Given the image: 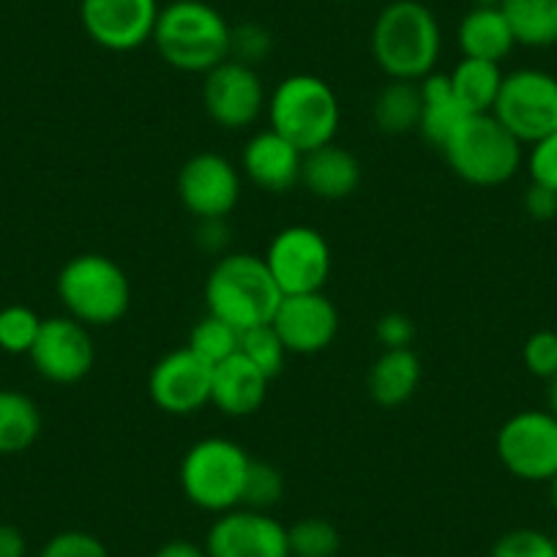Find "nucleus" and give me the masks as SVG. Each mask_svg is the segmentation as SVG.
I'll return each instance as SVG.
<instances>
[{"label": "nucleus", "instance_id": "1", "mask_svg": "<svg viewBox=\"0 0 557 557\" xmlns=\"http://www.w3.org/2000/svg\"><path fill=\"white\" fill-rule=\"evenodd\" d=\"M443 30L421 0H391L372 25V55L388 79L421 83L435 72Z\"/></svg>", "mask_w": 557, "mask_h": 557}, {"label": "nucleus", "instance_id": "2", "mask_svg": "<svg viewBox=\"0 0 557 557\" xmlns=\"http://www.w3.org/2000/svg\"><path fill=\"white\" fill-rule=\"evenodd\" d=\"M151 41L168 66L208 74L230 58L233 25L206 0H173L159 9Z\"/></svg>", "mask_w": 557, "mask_h": 557}, {"label": "nucleus", "instance_id": "3", "mask_svg": "<svg viewBox=\"0 0 557 557\" xmlns=\"http://www.w3.org/2000/svg\"><path fill=\"white\" fill-rule=\"evenodd\" d=\"M282 298L265 260L249 251H227L206 278L208 314L238 331L271 323Z\"/></svg>", "mask_w": 557, "mask_h": 557}, {"label": "nucleus", "instance_id": "4", "mask_svg": "<svg viewBox=\"0 0 557 557\" xmlns=\"http://www.w3.org/2000/svg\"><path fill=\"white\" fill-rule=\"evenodd\" d=\"M268 123L301 153L334 143L342 107L336 90L318 74H290L268 96Z\"/></svg>", "mask_w": 557, "mask_h": 557}, {"label": "nucleus", "instance_id": "5", "mask_svg": "<svg viewBox=\"0 0 557 557\" xmlns=\"http://www.w3.org/2000/svg\"><path fill=\"white\" fill-rule=\"evenodd\" d=\"M448 168L470 186H500L522 168V143L492 112L465 115L441 146Z\"/></svg>", "mask_w": 557, "mask_h": 557}, {"label": "nucleus", "instance_id": "6", "mask_svg": "<svg viewBox=\"0 0 557 557\" xmlns=\"http://www.w3.org/2000/svg\"><path fill=\"white\" fill-rule=\"evenodd\" d=\"M55 290L69 318L88 329L115 325L132 307V282L126 271L99 251L72 257L58 273Z\"/></svg>", "mask_w": 557, "mask_h": 557}, {"label": "nucleus", "instance_id": "7", "mask_svg": "<svg viewBox=\"0 0 557 557\" xmlns=\"http://www.w3.org/2000/svg\"><path fill=\"white\" fill-rule=\"evenodd\" d=\"M249 465L251 457L235 441H227V437L197 441L181 459V492L200 511H233V508H240Z\"/></svg>", "mask_w": 557, "mask_h": 557}, {"label": "nucleus", "instance_id": "8", "mask_svg": "<svg viewBox=\"0 0 557 557\" xmlns=\"http://www.w3.org/2000/svg\"><path fill=\"white\" fill-rule=\"evenodd\" d=\"M268 271L282 290V296H301V293H323L331 276V246L320 230L309 224H290L278 230L268 244Z\"/></svg>", "mask_w": 557, "mask_h": 557}, {"label": "nucleus", "instance_id": "9", "mask_svg": "<svg viewBox=\"0 0 557 557\" xmlns=\"http://www.w3.org/2000/svg\"><path fill=\"white\" fill-rule=\"evenodd\" d=\"M492 115L522 146H533L557 128V77L541 69L506 74Z\"/></svg>", "mask_w": 557, "mask_h": 557}, {"label": "nucleus", "instance_id": "10", "mask_svg": "<svg viewBox=\"0 0 557 557\" xmlns=\"http://www.w3.org/2000/svg\"><path fill=\"white\" fill-rule=\"evenodd\" d=\"M497 459L519 481L546 484L557 473V418L549 410H519L497 432Z\"/></svg>", "mask_w": 557, "mask_h": 557}, {"label": "nucleus", "instance_id": "11", "mask_svg": "<svg viewBox=\"0 0 557 557\" xmlns=\"http://www.w3.org/2000/svg\"><path fill=\"white\" fill-rule=\"evenodd\" d=\"M265 88L255 66L227 58L202 74V107L216 126L227 132L249 128L265 110Z\"/></svg>", "mask_w": 557, "mask_h": 557}, {"label": "nucleus", "instance_id": "12", "mask_svg": "<svg viewBox=\"0 0 557 557\" xmlns=\"http://www.w3.org/2000/svg\"><path fill=\"white\" fill-rule=\"evenodd\" d=\"M159 0H79L88 39L110 52H134L153 39Z\"/></svg>", "mask_w": 557, "mask_h": 557}, {"label": "nucleus", "instance_id": "13", "mask_svg": "<svg viewBox=\"0 0 557 557\" xmlns=\"http://www.w3.org/2000/svg\"><path fill=\"white\" fill-rule=\"evenodd\" d=\"M36 372L55 385H74L90 374L96 363V347L88 325L77 323L69 314L47 318L28 352Z\"/></svg>", "mask_w": 557, "mask_h": 557}, {"label": "nucleus", "instance_id": "14", "mask_svg": "<svg viewBox=\"0 0 557 557\" xmlns=\"http://www.w3.org/2000/svg\"><path fill=\"white\" fill-rule=\"evenodd\" d=\"M202 546L208 557H290L285 524L251 508L216 513Z\"/></svg>", "mask_w": 557, "mask_h": 557}, {"label": "nucleus", "instance_id": "15", "mask_svg": "<svg viewBox=\"0 0 557 557\" xmlns=\"http://www.w3.org/2000/svg\"><path fill=\"white\" fill-rule=\"evenodd\" d=\"M181 206L195 219H227L240 200V173L222 153L202 151L178 173Z\"/></svg>", "mask_w": 557, "mask_h": 557}, {"label": "nucleus", "instance_id": "16", "mask_svg": "<svg viewBox=\"0 0 557 557\" xmlns=\"http://www.w3.org/2000/svg\"><path fill=\"white\" fill-rule=\"evenodd\" d=\"M213 367L200 356L181 347L153 363L148 374V396L168 416H191L211 405Z\"/></svg>", "mask_w": 557, "mask_h": 557}, {"label": "nucleus", "instance_id": "17", "mask_svg": "<svg viewBox=\"0 0 557 557\" xmlns=\"http://www.w3.org/2000/svg\"><path fill=\"white\" fill-rule=\"evenodd\" d=\"M273 331L293 356H314L334 345L339 334V309L325 293L285 296L271 320Z\"/></svg>", "mask_w": 557, "mask_h": 557}, {"label": "nucleus", "instance_id": "18", "mask_svg": "<svg viewBox=\"0 0 557 557\" xmlns=\"http://www.w3.org/2000/svg\"><path fill=\"white\" fill-rule=\"evenodd\" d=\"M301 162L304 153L273 128L251 134L240 153V170L246 178L271 195H285L301 184Z\"/></svg>", "mask_w": 557, "mask_h": 557}, {"label": "nucleus", "instance_id": "19", "mask_svg": "<svg viewBox=\"0 0 557 557\" xmlns=\"http://www.w3.org/2000/svg\"><path fill=\"white\" fill-rule=\"evenodd\" d=\"M271 377L255 367L246 356L235 352L213 367L211 405L230 418H246L262 407Z\"/></svg>", "mask_w": 557, "mask_h": 557}, {"label": "nucleus", "instance_id": "20", "mask_svg": "<svg viewBox=\"0 0 557 557\" xmlns=\"http://www.w3.org/2000/svg\"><path fill=\"white\" fill-rule=\"evenodd\" d=\"M361 162L345 146L329 143V146H320L314 151L304 153L301 184L314 197H320V200H347V197L356 195V189L361 186Z\"/></svg>", "mask_w": 557, "mask_h": 557}, {"label": "nucleus", "instance_id": "21", "mask_svg": "<svg viewBox=\"0 0 557 557\" xmlns=\"http://www.w3.org/2000/svg\"><path fill=\"white\" fill-rule=\"evenodd\" d=\"M421 385V358L412 347L383 350L367 374V391L372 401L385 410L401 407Z\"/></svg>", "mask_w": 557, "mask_h": 557}, {"label": "nucleus", "instance_id": "22", "mask_svg": "<svg viewBox=\"0 0 557 557\" xmlns=\"http://www.w3.org/2000/svg\"><path fill=\"white\" fill-rule=\"evenodd\" d=\"M459 50L462 58H475V61L500 63L503 58L511 55L517 47L511 28H508L506 14L500 7H473L462 17L457 30Z\"/></svg>", "mask_w": 557, "mask_h": 557}, {"label": "nucleus", "instance_id": "23", "mask_svg": "<svg viewBox=\"0 0 557 557\" xmlns=\"http://www.w3.org/2000/svg\"><path fill=\"white\" fill-rule=\"evenodd\" d=\"M418 85H421V123H418V134H421L432 148L441 151V146L448 139V134L457 128V123L462 121L468 112L459 107L448 74L432 72L430 77H424Z\"/></svg>", "mask_w": 557, "mask_h": 557}, {"label": "nucleus", "instance_id": "24", "mask_svg": "<svg viewBox=\"0 0 557 557\" xmlns=\"http://www.w3.org/2000/svg\"><path fill=\"white\" fill-rule=\"evenodd\" d=\"M41 410L28 394L0 388V457L25 454L41 435Z\"/></svg>", "mask_w": 557, "mask_h": 557}, {"label": "nucleus", "instance_id": "25", "mask_svg": "<svg viewBox=\"0 0 557 557\" xmlns=\"http://www.w3.org/2000/svg\"><path fill=\"white\" fill-rule=\"evenodd\" d=\"M503 77L506 74L500 72V63L475 61V58H462L448 74L454 96L468 115H484L495 110Z\"/></svg>", "mask_w": 557, "mask_h": 557}, {"label": "nucleus", "instance_id": "26", "mask_svg": "<svg viewBox=\"0 0 557 557\" xmlns=\"http://www.w3.org/2000/svg\"><path fill=\"white\" fill-rule=\"evenodd\" d=\"M513 41L533 50L557 45V0H503Z\"/></svg>", "mask_w": 557, "mask_h": 557}, {"label": "nucleus", "instance_id": "27", "mask_svg": "<svg viewBox=\"0 0 557 557\" xmlns=\"http://www.w3.org/2000/svg\"><path fill=\"white\" fill-rule=\"evenodd\" d=\"M374 126L383 134L399 137V134L418 132L421 123V85L391 79L380 88L372 104Z\"/></svg>", "mask_w": 557, "mask_h": 557}, {"label": "nucleus", "instance_id": "28", "mask_svg": "<svg viewBox=\"0 0 557 557\" xmlns=\"http://www.w3.org/2000/svg\"><path fill=\"white\" fill-rule=\"evenodd\" d=\"M290 557H336L342 552V533L323 517H307L287 528Z\"/></svg>", "mask_w": 557, "mask_h": 557}, {"label": "nucleus", "instance_id": "29", "mask_svg": "<svg viewBox=\"0 0 557 557\" xmlns=\"http://www.w3.org/2000/svg\"><path fill=\"white\" fill-rule=\"evenodd\" d=\"M189 347L195 356H200L202 361L216 367V363L227 361L230 356H235L240 347V331L233 329L224 320L206 314L202 320H197V325L189 334Z\"/></svg>", "mask_w": 557, "mask_h": 557}, {"label": "nucleus", "instance_id": "30", "mask_svg": "<svg viewBox=\"0 0 557 557\" xmlns=\"http://www.w3.org/2000/svg\"><path fill=\"white\" fill-rule=\"evenodd\" d=\"M238 352L240 356L249 358V361L255 363L260 372H265L271 380L282 374L287 356H290V352H287V347L282 345V339H278L276 331H273L271 323L240 331Z\"/></svg>", "mask_w": 557, "mask_h": 557}, {"label": "nucleus", "instance_id": "31", "mask_svg": "<svg viewBox=\"0 0 557 557\" xmlns=\"http://www.w3.org/2000/svg\"><path fill=\"white\" fill-rule=\"evenodd\" d=\"M45 318L23 304L0 309V350L9 356H28L36 345Z\"/></svg>", "mask_w": 557, "mask_h": 557}, {"label": "nucleus", "instance_id": "32", "mask_svg": "<svg viewBox=\"0 0 557 557\" xmlns=\"http://www.w3.org/2000/svg\"><path fill=\"white\" fill-rule=\"evenodd\" d=\"M285 497V475L276 465L262 462V459H251L249 473L244 481V497H240V508H251V511H268Z\"/></svg>", "mask_w": 557, "mask_h": 557}, {"label": "nucleus", "instance_id": "33", "mask_svg": "<svg viewBox=\"0 0 557 557\" xmlns=\"http://www.w3.org/2000/svg\"><path fill=\"white\" fill-rule=\"evenodd\" d=\"M490 557H557L555 539L535 528H517L492 544Z\"/></svg>", "mask_w": 557, "mask_h": 557}, {"label": "nucleus", "instance_id": "34", "mask_svg": "<svg viewBox=\"0 0 557 557\" xmlns=\"http://www.w3.org/2000/svg\"><path fill=\"white\" fill-rule=\"evenodd\" d=\"M273 50V39L262 25L240 23L233 25V41H230V58L246 63V66H260Z\"/></svg>", "mask_w": 557, "mask_h": 557}, {"label": "nucleus", "instance_id": "35", "mask_svg": "<svg viewBox=\"0 0 557 557\" xmlns=\"http://www.w3.org/2000/svg\"><path fill=\"white\" fill-rule=\"evenodd\" d=\"M39 557H110V549L94 533L63 530V533H55L41 546Z\"/></svg>", "mask_w": 557, "mask_h": 557}, {"label": "nucleus", "instance_id": "36", "mask_svg": "<svg viewBox=\"0 0 557 557\" xmlns=\"http://www.w3.org/2000/svg\"><path fill=\"white\" fill-rule=\"evenodd\" d=\"M522 361L533 377L552 380L557 374V331H535L522 347Z\"/></svg>", "mask_w": 557, "mask_h": 557}, {"label": "nucleus", "instance_id": "37", "mask_svg": "<svg viewBox=\"0 0 557 557\" xmlns=\"http://www.w3.org/2000/svg\"><path fill=\"white\" fill-rule=\"evenodd\" d=\"M528 173L530 184H539L557 191V128L530 146Z\"/></svg>", "mask_w": 557, "mask_h": 557}, {"label": "nucleus", "instance_id": "38", "mask_svg": "<svg viewBox=\"0 0 557 557\" xmlns=\"http://www.w3.org/2000/svg\"><path fill=\"white\" fill-rule=\"evenodd\" d=\"M374 336L383 345V350H399V347H410L416 339V323L401 312H388L377 320L374 325Z\"/></svg>", "mask_w": 557, "mask_h": 557}, {"label": "nucleus", "instance_id": "39", "mask_svg": "<svg viewBox=\"0 0 557 557\" xmlns=\"http://www.w3.org/2000/svg\"><path fill=\"white\" fill-rule=\"evenodd\" d=\"M195 240L206 255H213L216 260L219 257H224L227 255V244H230L227 219H197Z\"/></svg>", "mask_w": 557, "mask_h": 557}, {"label": "nucleus", "instance_id": "40", "mask_svg": "<svg viewBox=\"0 0 557 557\" xmlns=\"http://www.w3.org/2000/svg\"><path fill=\"white\" fill-rule=\"evenodd\" d=\"M524 211L530 213V219L535 222H549L557 216V191L546 189V186L530 184L524 191Z\"/></svg>", "mask_w": 557, "mask_h": 557}, {"label": "nucleus", "instance_id": "41", "mask_svg": "<svg viewBox=\"0 0 557 557\" xmlns=\"http://www.w3.org/2000/svg\"><path fill=\"white\" fill-rule=\"evenodd\" d=\"M0 557H28V539L9 522H0Z\"/></svg>", "mask_w": 557, "mask_h": 557}, {"label": "nucleus", "instance_id": "42", "mask_svg": "<svg viewBox=\"0 0 557 557\" xmlns=\"http://www.w3.org/2000/svg\"><path fill=\"white\" fill-rule=\"evenodd\" d=\"M153 557H208L206 546L195 544V541H186V539H173L168 544L159 546L153 552Z\"/></svg>", "mask_w": 557, "mask_h": 557}, {"label": "nucleus", "instance_id": "43", "mask_svg": "<svg viewBox=\"0 0 557 557\" xmlns=\"http://www.w3.org/2000/svg\"><path fill=\"white\" fill-rule=\"evenodd\" d=\"M546 410L557 418V374L552 380H546Z\"/></svg>", "mask_w": 557, "mask_h": 557}, {"label": "nucleus", "instance_id": "44", "mask_svg": "<svg viewBox=\"0 0 557 557\" xmlns=\"http://www.w3.org/2000/svg\"><path fill=\"white\" fill-rule=\"evenodd\" d=\"M546 486H549V506H552V511L557 513V473L546 481Z\"/></svg>", "mask_w": 557, "mask_h": 557}, {"label": "nucleus", "instance_id": "45", "mask_svg": "<svg viewBox=\"0 0 557 557\" xmlns=\"http://www.w3.org/2000/svg\"><path fill=\"white\" fill-rule=\"evenodd\" d=\"M475 7H500L503 0H473Z\"/></svg>", "mask_w": 557, "mask_h": 557}, {"label": "nucleus", "instance_id": "46", "mask_svg": "<svg viewBox=\"0 0 557 557\" xmlns=\"http://www.w3.org/2000/svg\"><path fill=\"white\" fill-rule=\"evenodd\" d=\"M552 539H555V549H557V530H555V535H552Z\"/></svg>", "mask_w": 557, "mask_h": 557}, {"label": "nucleus", "instance_id": "47", "mask_svg": "<svg viewBox=\"0 0 557 557\" xmlns=\"http://www.w3.org/2000/svg\"><path fill=\"white\" fill-rule=\"evenodd\" d=\"M383 557H407V555H383Z\"/></svg>", "mask_w": 557, "mask_h": 557}]
</instances>
